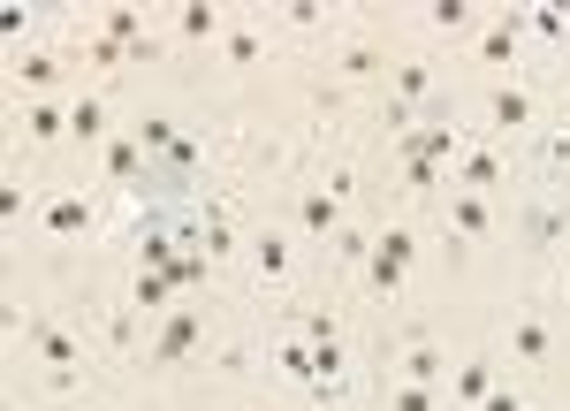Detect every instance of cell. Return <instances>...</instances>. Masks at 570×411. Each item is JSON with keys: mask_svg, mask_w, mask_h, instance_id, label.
<instances>
[{"mask_svg": "<svg viewBox=\"0 0 570 411\" xmlns=\"http://www.w3.org/2000/svg\"><path fill=\"white\" fill-rule=\"evenodd\" d=\"M518 53H525V16H494L480 39H472V61L494 69V77H502V69H518Z\"/></svg>", "mask_w": 570, "mask_h": 411, "instance_id": "6da1fadb", "label": "cell"}, {"mask_svg": "<svg viewBox=\"0 0 570 411\" xmlns=\"http://www.w3.org/2000/svg\"><path fill=\"white\" fill-rule=\"evenodd\" d=\"M532 123H540V99H532L518 77L487 91V130H494V137H518V130H532Z\"/></svg>", "mask_w": 570, "mask_h": 411, "instance_id": "7a4b0ae2", "label": "cell"}, {"mask_svg": "<svg viewBox=\"0 0 570 411\" xmlns=\"http://www.w3.org/2000/svg\"><path fill=\"white\" fill-rule=\"evenodd\" d=\"M206 335H214V327H206V313H168L145 359H153V365H183L190 351H198V343H206Z\"/></svg>", "mask_w": 570, "mask_h": 411, "instance_id": "3957f363", "label": "cell"}, {"mask_svg": "<svg viewBox=\"0 0 570 411\" xmlns=\"http://www.w3.org/2000/svg\"><path fill=\"white\" fill-rule=\"evenodd\" d=\"M69 137H77V145H91V153H107V145H115V107H107L99 91L69 99Z\"/></svg>", "mask_w": 570, "mask_h": 411, "instance_id": "277c9868", "label": "cell"}, {"mask_svg": "<svg viewBox=\"0 0 570 411\" xmlns=\"http://www.w3.org/2000/svg\"><path fill=\"white\" fill-rule=\"evenodd\" d=\"M502 176H510V160H502L494 145H464V153H456V190L494 198V190H502Z\"/></svg>", "mask_w": 570, "mask_h": 411, "instance_id": "5b68a950", "label": "cell"}, {"mask_svg": "<svg viewBox=\"0 0 570 411\" xmlns=\"http://www.w3.org/2000/svg\"><path fill=\"white\" fill-rule=\"evenodd\" d=\"M441 214H449L456 236H487L494 228V198H480V190H441Z\"/></svg>", "mask_w": 570, "mask_h": 411, "instance_id": "8992f818", "label": "cell"}, {"mask_svg": "<svg viewBox=\"0 0 570 411\" xmlns=\"http://www.w3.org/2000/svg\"><path fill=\"white\" fill-rule=\"evenodd\" d=\"M46 236H91V198L85 190H61V198H46Z\"/></svg>", "mask_w": 570, "mask_h": 411, "instance_id": "52a82bcc", "label": "cell"}, {"mask_svg": "<svg viewBox=\"0 0 570 411\" xmlns=\"http://www.w3.org/2000/svg\"><path fill=\"white\" fill-rule=\"evenodd\" d=\"M335 69H343V77H389V69H395V46L351 39V46H335Z\"/></svg>", "mask_w": 570, "mask_h": 411, "instance_id": "ba28073f", "label": "cell"}, {"mask_svg": "<svg viewBox=\"0 0 570 411\" xmlns=\"http://www.w3.org/2000/svg\"><path fill=\"white\" fill-rule=\"evenodd\" d=\"M548 351H556V327H548V320H510V359H518V365H540V359H548Z\"/></svg>", "mask_w": 570, "mask_h": 411, "instance_id": "9c48e42d", "label": "cell"}, {"mask_svg": "<svg viewBox=\"0 0 570 411\" xmlns=\"http://www.w3.org/2000/svg\"><path fill=\"white\" fill-rule=\"evenodd\" d=\"M297 228H305V236H343V198L305 190V198H297Z\"/></svg>", "mask_w": 570, "mask_h": 411, "instance_id": "30bf717a", "label": "cell"}, {"mask_svg": "<svg viewBox=\"0 0 570 411\" xmlns=\"http://www.w3.org/2000/svg\"><path fill=\"white\" fill-rule=\"evenodd\" d=\"M23 130L39 137V145H61L69 137V99H31L23 107Z\"/></svg>", "mask_w": 570, "mask_h": 411, "instance_id": "8fae6325", "label": "cell"}, {"mask_svg": "<svg viewBox=\"0 0 570 411\" xmlns=\"http://www.w3.org/2000/svg\"><path fill=\"white\" fill-rule=\"evenodd\" d=\"M252 267H259V282H289V236L282 228H259L252 236Z\"/></svg>", "mask_w": 570, "mask_h": 411, "instance_id": "7c38bea8", "label": "cell"}, {"mask_svg": "<svg viewBox=\"0 0 570 411\" xmlns=\"http://www.w3.org/2000/svg\"><path fill=\"white\" fill-rule=\"evenodd\" d=\"M220 61H228V69H259L266 61V31H252V23L220 31Z\"/></svg>", "mask_w": 570, "mask_h": 411, "instance_id": "4fadbf2b", "label": "cell"}, {"mask_svg": "<svg viewBox=\"0 0 570 411\" xmlns=\"http://www.w3.org/2000/svg\"><path fill=\"white\" fill-rule=\"evenodd\" d=\"M53 77H61V61H53V53H46V46H23V53H16V85L23 91H53Z\"/></svg>", "mask_w": 570, "mask_h": 411, "instance_id": "5bb4252c", "label": "cell"}, {"mask_svg": "<svg viewBox=\"0 0 570 411\" xmlns=\"http://www.w3.org/2000/svg\"><path fill=\"white\" fill-rule=\"evenodd\" d=\"M395 373L419 381V389H441V351L434 343H403V351H395Z\"/></svg>", "mask_w": 570, "mask_h": 411, "instance_id": "9a60e30c", "label": "cell"}, {"mask_svg": "<svg viewBox=\"0 0 570 411\" xmlns=\"http://www.w3.org/2000/svg\"><path fill=\"white\" fill-rule=\"evenodd\" d=\"M39 359L53 365V373H77V365H85V343H77L69 327H39Z\"/></svg>", "mask_w": 570, "mask_h": 411, "instance_id": "2e32d148", "label": "cell"}, {"mask_svg": "<svg viewBox=\"0 0 570 411\" xmlns=\"http://www.w3.org/2000/svg\"><path fill=\"white\" fill-rule=\"evenodd\" d=\"M130 305H137V313H168V305H176V274H145V267H137Z\"/></svg>", "mask_w": 570, "mask_h": 411, "instance_id": "e0dca14e", "label": "cell"}, {"mask_svg": "<svg viewBox=\"0 0 570 411\" xmlns=\"http://www.w3.org/2000/svg\"><path fill=\"white\" fill-rule=\"evenodd\" d=\"M77 53H85L91 69H122V61H130V46H122V39H107L99 23H85V39H77Z\"/></svg>", "mask_w": 570, "mask_h": 411, "instance_id": "ac0fdd59", "label": "cell"}, {"mask_svg": "<svg viewBox=\"0 0 570 411\" xmlns=\"http://www.w3.org/2000/svg\"><path fill=\"white\" fill-rule=\"evenodd\" d=\"M99 168H107V176H115V183H130L137 168H145V145H137V137H115V145L99 153Z\"/></svg>", "mask_w": 570, "mask_h": 411, "instance_id": "d6986e66", "label": "cell"}, {"mask_svg": "<svg viewBox=\"0 0 570 411\" xmlns=\"http://www.w3.org/2000/svg\"><path fill=\"white\" fill-rule=\"evenodd\" d=\"M137 145H145V160H153V153H160V160H168V153H176L183 137H176V123H168V115H145V123H137Z\"/></svg>", "mask_w": 570, "mask_h": 411, "instance_id": "ffe728a7", "label": "cell"}, {"mask_svg": "<svg viewBox=\"0 0 570 411\" xmlns=\"http://www.w3.org/2000/svg\"><path fill=\"white\" fill-rule=\"evenodd\" d=\"M487 389H494V365H487V359H464V373H456V404L480 411V404H487Z\"/></svg>", "mask_w": 570, "mask_h": 411, "instance_id": "44dd1931", "label": "cell"}, {"mask_svg": "<svg viewBox=\"0 0 570 411\" xmlns=\"http://www.w3.org/2000/svg\"><path fill=\"white\" fill-rule=\"evenodd\" d=\"M403 190L434 198V190H441V160H426V153H403Z\"/></svg>", "mask_w": 570, "mask_h": 411, "instance_id": "7402d4cb", "label": "cell"}, {"mask_svg": "<svg viewBox=\"0 0 570 411\" xmlns=\"http://www.w3.org/2000/svg\"><path fill=\"white\" fill-rule=\"evenodd\" d=\"M176 31H183V39H190V46L220 39V8H183V16H176Z\"/></svg>", "mask_w": 570, "mask_h": 411, "instance_id": "603a6c76", "label": "cell"}, {"mask_svg": "<svg viewBox=\"0 0 570 411\" xmlns=\"http://www.w3.org/2000/svg\"><path fill=\"white\" fill-rule=\"evenodd\" d=\"M540 160H548V176H570V130H548V137H540Z\"/></svg>", "mask_w": 570, "mask_h": 411, "instance_id": "cb8c5ba5", "label": "cell"}, {"mask_svg": "<svg viewBox=\"0 0 570 411\" xmlns=\"http://www.w3.org/2000/svg\"><path fill=\"white\" fill-rule=\"evenodd\" d=\"M389 411H434V389H419V381H395V389H389Z\"/></svg>", "mask_w": 570, "mask_h": 411, "instance_id": "d4e9b609", "label": "cell"}, {"mask_svg": "<svg viewBox=\"0 0 570 411\" xmlns=\"http://www.w3.org/2000/svg\"><path fill=\"white\" fill-rule=\"evenodd\" d=\"M525 39H548V46H556V39H563V16H556V8H532V16H525Z\"/></svg>", "mask_w": 570, "mask_h": 411, "instance_id": "484cf974", "label": "cell"}, {"mask_svg": "<svg viewBox=\"0 0 570 411\" xmlns=\"http://www.w3.org/2000/svg\"><path fill=\"white\" fill-rule=\"evenodd\" d=\"M320 190H327V198H351V190H357V176H351V160H335V168H327V183H320Z\"/></svg>", "mask_w": 570, "mask_h": 411, "instance_id": "4316f807", "label": "cell"}, {"mask_svg": "<svg viewBox=\"0 0 570 411\" xmlns=\"http://www.w3.org/2000/svg\"><path fill=\"white\" fill-rule=\"evenodd\" d=\"M434 23H441V31H464V23H472V8H464V0H441Z\"/></svg>", "mask_w": 570, "mask_h": 411, "instance_id": "83f0119b", "label": "cell"}, {"mask_svg": "<svg viewBox=\"0 0 570 411\" xmlns=\"http://www.w3.org/2000/svg\"><path fill=\"white\" fill-rule=\"evenodd\" d=\"M480 411H525V397H518V389H487Z\"/></svg>", "mask_w": 570, "mask_h": 411, "instance_id": "f1b7e54d", "label": "cell"}, {"mask_svg": "<svg viewBox=\"0 0 570 411\" xmlns=\"http://www.w3.org/2000/svg\"><path fill=\"white\" fill-rule=\"evenodd\" d=\"M563 274H570V252H563Z\"/></svg>", "mask_w": 570, "mask_h": 411, "instance_id": "f546056e", "label": "cell"}, {"mask_svg": "<svg viewBox=\"0 0 570 411\" xmlns=\"http://www.w3.org/2000/svg\"><path fill=\"white\" fill-rule=\"evenodd\" d=\"M525 411H532V404H525Z\"/></svg>", "mask_w": 570, "mask_h": 411, "instance_id": "4dcf8cb0", "label": "cell"}]
</instances>
